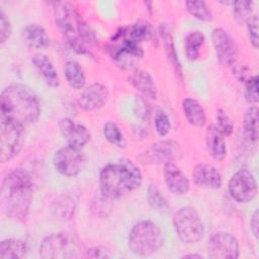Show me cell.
<instances>
[{
    "label": "cell",
    "instance_id": "cell-19",
    "mask_svg": "<svg viewBox=\"0 0 259 259\" xmlns=\"http://www.w3.org/2000/svg\"><path fill=\"white\" fill-rule=\"evenodd\" d=\"M32 64L48 86L56 88L60 85L57 70L48 56L41 53L35 54L32 58Z\"/></svg>",
    "mask_w": 259,
    "mask_h": 259
},
{
    "label": "cell",
    "instance_id": "cell-29",
    "mask_svg": "<svg viewBox=\"0 0 259 259\" xmlns=\"http://www.w3.org/2000/svg\"><path fill=\"white\" fill-rule=\"evenodd\" d=\"M243 127L246 137L251 142H256L258 140V107L256 105H251L246 110L243 117Z\"/></svg>",
    "mask_w": 259,
    "mask_h": 259
},
{
    "label": "cell",
    "instance_id": "cell-21",
    "mask_svg": "<svg viewBox=\"0 0 259 259\" xmlns=\"http://www.w3.org/2000/svg\"><path fill=\"white\" fill-rule=\"evenodd\" d=\"M22 36L25 44L32 49L45 50L51 44L50 36L46 29L38 24H29L25 26L22 31Z\"/></svg>",
    "mask_w": 259,
    "mask_h": 259
},
{
    "label": "cell",
    "instance_id": "cell-3",
    "mask_svg": "<svg viewBox=\"0 0 259 259\" xmlns=\"http://www.w3.org/2000/svg\"><path fill=\"white\" fill-rule=\"evenodd\" d=\"M143 182L140 168L131 160L122 159L105 165L99 173V186L103 196L115 199L138 189Z\"/></svg>",
    "mask_w": 259,
    "mask_h": 259
},
{
    "label": "cell",
    "instance_id": "cell-43",
    "mask_svg": "<svg viewBox=\"0 0 259 259\" xmlns=\"http://www.w3.org/2000/svg\"><path fill=\"white\" fill-rule=\"evenodd\" d=\"M182 258H201V256L198 254H186L182 256Z\"/></svg>",
    "mask_w": 259,
    "mask_h": 259
},
{
    "label": "cell",
    "instance_id": "cell-1",
    "mask_svg": "<svg viewBox=\"0 0 259 259\" xmlns=\"http://www.w3.org/2000/svg\"><path fill=\"white\" fill-rule=\"evenodd\" d=\"M32 199V181L23 169L11 171L2 181L1 206L4 213L19 222L25 221Z\"/></svg>",
    "mask_w": 259,
    "mask_h": 259
},
{
    "label": "cell",
    "instance_id": "cell-30",
    "mask_svg": "<svg viewBox=\"0 0 259 259\" xmlns=\"http://www.w3.org/2000/svg\"><path fill=\"white\" fill-rule=\"evenodd\" d=\"M103 136L106 139V141L111 145L120 149L125 147V139L115 122L109 120L104 123Z\"/></svg>",
    "mask_w": 259,
    "mask_h": 259
},
{
    "label": "cell",
    "instance_id": "cell-27",
    "mask_svg": "<svg viewBox=\"0 0 259 259\" xmlns=\"http://www.w3.org/2000/svg\"><path fill=\"white\" fill-rule=\"evenodd\" d=\"M205 40L204 34L199 30L191 31L185 37L184 52L188 61L194 62L200 56V49Z\"/></svg>",
    "mask_w": 259,
    "mask_h": 259
},
{
    "label": "cell",
    "instance_id": "cell-16",
    "mask_svg": "<svg viewBox=\"0 0 259 259\" xmlns=\"http://www.w3.org/2000/svg\"><path fill=\"white\" fill-rule=\"evenodd\" d=\"M191 178L197 186L208 189H218L223 183L222 175L217 168L205 163L197 164L193 168Z\"/></svg>",
    "mask_w": 259,
    "mask_h": 259
},
{
    "label": "cell",
    "instance_id": "cell-25",
    "mask_svg": "<svg viewBox=\"0 0 259 259\" xmlns=\"http://www.w3.org/2000/svg\"><path fill=\"white\" fill-rule=\"evenodd\" d=\"M64 75L68 84L75 90H81L85 87L86 76L82 66L74 60L67 61L64 65Z\"/></svg>",
    "mask_w": 259,
    "mask_h": 259
},
{
    "label": "cell",
    "instance_id": "cell-12",
    "mask_svg": "<svg viewBox=\"0 0 259 259\" xmlns=\"http://www.w3.org/2000/svg\"><path fill=\"white\" fill-rule=\"evenodd\" d=\"M181 154L182 151L178 143L164 140L151 145L150 149L142 155V157H144L142 160L144 163L165 164L167 162H174L175 160L179 159Z\"/></svg>",
    "mask_w": 259,
    "mask_h": 259
},
{
    "label": "cell",
    "instance_id": "cell-10",
    "mask_svg": "<svg viewBox=\"0 0 259 259\" xmlns=\"http://www.w3.org/2000/svg\"><path fill=\"white\" fill-rule=\"evenodd\" d=\"M85 162L86 157L81 152V149L71 146H65L59 149L53 159L55 169L66 177L77 176L84 168Z\"/></svg>",
    "mask_w": 259,
    "mask_h": 259
},
{
    "label": "cell",
    "instance_id": "cell-35",
    "mask_svg": "<svg viewBox=\"0 0 259 259\" xmlns=\"http://www.w3.org/2000/svg\"><path fill=\"white\" fill-rule=\"evenodd\" d=\"M154 125L160 137H166L171 131V122L168 115L162 109H157L154 116Z\"/></svg>",
    "mask_w": 259,
    "mask_h": 259
},
{
    "label": "cell",
    "instance_id": "cell-39",
    "mask_svg": "<svg viewBox=\"0 0 259 259\" xmlns=\"http://www.w3.org/2000/svg\"><path fill=\"white\" fill-rule=\"evenodd\" d=\"M12 27L11 23L6 16V14L3 12V10L0 11V42L4 44L11 35Z\"/></svg>",
    "mask_w": 259,
    "mask_h": 259
},
{
    "label": "cell",
    "instance_id": "cell-36",
    "mask_svg": "<svg viewBox=\"0 0 259 259\" xmlns=\"http://www.w3.org/2000/svg\"><path fill=\"white\" fill-rule=\"evenodd\" d=\"M245 100L250 104H256L259 100L258 95V76H250L246 79L244 89Z\"/></svg>",
    "mask_w": 259,
    "mask_h": 259
},
{
    "label": "cell",
    "instance_id": "cell-17",
    "mask_svg": "<svg viewBox=\"0 0 259 259\" xmlns=\"http://www.w3.org/2000/svg\"><path fill=\"white\" fill-rule=\"evenodd\" d=\"M164 180L167 188L174 194H184L188 192L190 183L186 175L174 162H167L164 164L163 170Z\"/></svg>",
    "mask_w": 259,
    "mask_h": 259
},
{
    "label": "cell",
    "instance_id": "cell-8",
    "mask_svg": "<svg viewBox=\"0 0 259 259\" xmlns=\"http://www.w3.org/2000/svg\"><path fill=\"white\" fill-rule=\"evenodd\" d=\"M24 143V126L0 116V161L6 163L18 155Z\"/></svg>",
    "mask_w": 259,
    "mask_h": 259
},
{
    "label": "cell",
    "instance_id": "cell-23",
    "mask_svg": "<svg viewBox=\"0 0 259 259\" xmlns=\"http://www.w3.org/2000/svg\"><path fill=\"white\" fill-rule=\"evenodd\" d=\"M182 110L189 124L201 127L206 122V115L201 104L193 98L186 97L182 100Z\"/></svg>",
    "mask_w": 259,
    "mask_h": 259
},
{
    "label": "cell",
    "instance_id": "cell-33",
    "mask_svg": "<svg viewBox=\"0 0 259 259\" xmlns=\"http://www.w3.org/2000/svg\"><path fill=\"white\" fill-rule=\"evenodd\" d=\"M233 6V13L236 20L240 23L246 22L252 17L253 11V2L248 0L235 1Z\"/></svg>",
    "mask_w": 259,
    "mask_h": 259
},
{
    "label": "cell",
    "instance_id": "cell-6",
    "mask_svg": "<svg viewBox=\"0 0 259 259\" xmlns=\"http://www.w3.org/2000/svg\"><path fill=\"white\" fill-rule=\"evenodd\" d=\"M173 226L177 237L184 243H197L204 233L200 215L192 206L180 207L173 215Z\"/></svg>",
    "mask_w": 259,
    "mask_h": 259
},
{
    "label": "cell",
    "instance_id": "cell-7",
    "mask_svg": "<svg viewBox=\"0 0 259 259\" xmlns=\"http://www.w3.org/2000/svg\"><path fill=\"white\" fill-rule=\"evenodd\" d=\"M81 246L69 234L54 233L40 243L38 254L44 259L76 258L81 255Z\"/></svg>",
    "mask_w": 259,
    "mask_h": 259
},
{
    "label": "cell",
    "instance_id": "cell-22",
    "mask_svg": "<svg viewBox=\"0 0 259 259\" xmlns=\"http://www.w3.org/2000/svg\"><path fill=\"white\" fill-rule=\"evenodd\" d=\"M159 34L162 38L166 55H167L172 67H173V70H174L175 74L177 75V77L182 81L183 80L182 68H181V64H180V61L178 59V56L176 54V49H175V46H174L173 36L171 34V31H170L169 27L165 23H161V25L159 27Z\"/></svg>",
    "mask_w": 259,
    "mask_h": 259
},
{
    "label": "cell",
    "instance_id": "cell-42",
    "mask_svg": "<svg viewBox=\"0 0 259 259\" xmlns=\"http://www.w3.org/2000/svg\"><path fill=\"white\" fill-rule=\"evenodd\" d=\"M250 229L251 232L253 233L255 238H258V229H259V214H258V209H255L253 214L251 215L250 220Z\"/></svg>",
    "mask_w": 259,
    "mask_h": 259
},
{
    "label": "cell",
    "instance_id": "cell-41",
    "mask_svg": "<svg viewBox=\"0 0 259 259\" xmlns=\"http://www.w3.org/2000/svg\"><path fill=\"white\" fill-rule=\"evenodd\" d=\"M87 256L90 258H108L110 257L109 251L102 246H95L86 251Z\"/></svg>",
    "mask_w": 259,
    "mask_h": 259
},
{
    "label": "cell",
    "instance_id": "cell-26",
    "mask_svg": "<svg viewBox=\"0 0 259 259\" xmlns=\"http://www.w3.org/2000/svg\"><path fill=\"white\" fill-rule=\"evenodd\" d=\"M27 246L18 239H6L0 243V259H15L26 256Z\"/></svg>",
    "mask_w": 259,
    "mask_h": 259
},
{
    "label": "cell",
    "instance_id": "cell-11",
    "mask_svg": "<svg viewBox=\"0 0 259 259\" xmlns=\"http://www.w3.org/2000/svg\"><path fill=\"white\" fill-rule=\"evenodd\" d=\"M206 248L207 256L213 259H236L240 255L238 240L227 232L211 234Z\"/></svg>",
    "mask_w": 259,
    "mask_h": 259
},
{
    "label": "cell",
    "instance_id": "cell-5",
    "mask_svg": "<svg viewBox=\"0 0 259 259\" xmlns=\"http://www.w3.org/2000/svg\"><path fill=\"white\" fill-rule=\"evenodd\" d=\"M163 243L164 239L160 228L149 220L136 223L127 236L130 250L139 256H150L157 253Z\"/></svg>",
    "mask_w": 259,
    "mask_h": 259
},
{
    "label": "cell",
    "instance_id": "cell-4",
    "mask_svg": "<svg viewBox=\"0 0 259 259\" xmlns=\"http://www.w3.org/2000/svg\"><path fill=\"white\" fill-rule=\"evenodd\" d=\"M54 15L57 27L72 50L81 55H91L86 42L93 33L77 10L68 2H55Z\"/></svg>",
    "mask_w": 259,
    "mask_h": 259
},
{
    "label": "cell",
    "instance_id": "cell-37",
    "mask_svg": "<svg viewBox=\"0 0 259 259\" xmlns=\"http://www.w3.org/2000/svg\"><path fill=\"white\" fill-rule=\"evenodd\" d=\"M215 119H217V127L220 130V132L224 135V136H231L232 133L234 132V123L231 119V117L228 115V113L220 108L217 110V114H215Z\"/></svg>",
    "mask_w": 259,
    "mask_h": 259
},
{
    "label": "cell",
    "instance_id": "cell-32",
    "mask_svg": "<svg viewBox=\"0 0 259 259\" xmlns=\"http://www.w3.org/2000/svg\"><path fill=\"white\" fill-rule=\"evenodd\" d=\"M75 206H76V200L74 199V196H71V195L61 196L56 202L55 211L57 212V215H59L60 218L69 220L74 213Z\"/></svg>",
    "mask_w": 259,
    "mask_h": 259
},
{
    "label": "cell",
    "instance_id": "cell-9",
    "mask_svg": "<svg viewBox=\"0 0 259 259\" xmlns=\"http://www.w3.org/2000/svg\"><path fill=\"white\" fill-rule=\"evenodd\" d=\"M228 189L232 198L237 202L247 203L256 197L258 186L252 172L248 169H240L232 175Z\"/></svg>",
    "mask_w": 259,
    "mask_h": 259
},
{
    "label": "cell",
    "instance_id": "cell-18",
    "mask_svg": "<svg viewBox=\"0 0 259 259\" xmlns=\"http://www.w3.org/2000/svg\"><path fill=\"white\" fill-rule=\"evenodd\" d=\"M224 137L215 124L207 126L205 133L206 149L209 156L217 161H223L227 156V146Z\"/></svg>",
    "mask_w": 259,
    "mask_h": 259
},
{
    "label": "cell",
    "instance_id": "cell-31",
    "mask_svg": "<svg viewBox=\"0 0 259 259\" xmlns=\"http://www.w3.org/2000/svg\"><path fill=\"white\" fill-rule=\"evenodd\" d=\"M185 7L193 17L201 21L211 20V11L204 1H186Z\"/></svg>",
    "mask_w": 259,
    "mask_h": 259
},
{
    "label": "cell",
    "instance_id": "cell-2",
    "mask_svg": "<svg viewBox=\"0 0 259 259\" xmlns=\"http://www.w3.org/2000/svg\"><path fill=\"white\" fill-rule=\"evenodd\" d=\"M0 112V116L10 118L25 126L38 119L39 101L28 86L20 83L11 84L1 93Z\"/></svg>",
    "mask_w": 259,
    "mask_h": 259
},
{
    "label": "cell",
    "instance_id": "cell-20",
    "mask_svg": "<svg viewBox=\"0 0 259 259\" xmlns=\"http://www.w3.org/2000/svg\"><path fill=\"white\" fill-rule=\"evenodd\" d=\"M130 82L145 97L153 100L157 98V88L149 72L136 69L130 76Z\"/></svg>",
    "mask_w": 259,
    "mask_h": 259
},
{
    "label": "cell",
    "instance_id": "cell-40",
    "mask_svg": "<svg viewBox=\"0 0 259 259\" xmlns=\"http://www.w3.org/2000/svg\"><path fill=\"white\" fill-rule=\"evenodd\" d=\"M135 113L141 119H145L149 115V108H148V106L146 104V101L143 98H141V97L136 99Z\"/></svg>",
    "mask_w": 259,
    "mask_h": 259
},
{
    "label": "cell",
    "instance_id": "cell-38",
    "mask_svg": "<svg viewBox=\"0 0 259 259\" xmlns=\"http://www.w3.org/2000/svg\"><path fill=\"white\" fill-rule=\"evenodd\" d=\"M258 16L252 15V17L247 21V27H248V34H249V39L251 45L254 47V49L258 48V42H259V35H258Z\"/></svg>",
    "mask_w": 259,
    "mask_h": 259
},
{
    "label": "cell",
    "instance_id": "cell-34",
    "mask_svg": "<svg viewBox=\"0 0 259 259\" xmlns=\"http://www.w3.org/2000/svg\"><path fill=\"white\" fill-rule=\"evenodd\" d=\"M147 200L149 205L156 210H165L168 208L166 199L155 185L149 186L147 190Z\"/></svg>",
    "mask_w": 259,
    "mask_h": 259
},
{
    "label": "cell",
    "instance_id": "cell-14",
    "mask_svg": "<svg viewBox=\"0 0 259 259\" xmlns=\"http://www.w3.org/2000/svg\"><path fill=\"white\" fill-rule=\"evenodd\" d=\"M109 97L107 87L101 83L95 82L83 88L78 97V105L85 111H96L104 106Z\"/></svg>",
    "mask_w": 259,
    "mask_h": 259
},
{
    "label": "cell",
    "instance_id": "cell-13",
    "mask_svg": "<svg viewBox=\"0 0 259 259\" xmlns=\"http://www.w3.org/2000/svg\"><path fill=\"white\" fill-rule=\"evenodd\" d=\"M212 46L221 64L234 66L237 57V47L232 35L224 28L217 27L211 33Z\"/></svg>",
    "mask_w": 259,
    "mask_h": 259
},
{
    "label": "cell",
    "instance_id": "cell-28",
    "mask_svg": "<svg viewBox=\"0 0 259 259\" xmlns=\"http://www.w3.org/2000/svg\"><path fill=\"white\" fill-rule=\"evenodd\" d=\"M127 38L140 44L144 40H153L155 37V31L153 26L144 19L138 20L128 29H126Z\"/></svg>",
    "mask_w": 259,
    "mask_h": 259
},
{
    "label": "cell",
    "instance_id": "cell-24",
    "mask_svg": "<svg viewBox=\"0 0 259 259\" xmlns=\"http://www.w3.org/2000/svg\"><path fill=\"white\" fill-rule=\"evenodd\" d=\"M144 52L141 45L130 38H124L121 45L112 50V58L121 65H125L130 59L142 58Z\"/></svg>",
    "mask_w": 259,
    "mask_h": 259
},
{
    "label": "cell",
    "instance_id": "cell-15",
    "mask_svg": "<svg viewBox=\"0 0 259 259\" xmlns=\"http://www.w3.org/2000/svg\"><path fill=\"white\" fill-rule=\"evenodd\" d=\"M59 128L68 146L73 148L82 149L90 140V133L87 127L71 118L64 117L60 119Z\"/></svg>",
    "mask_w": 259,
    "mask_h": 259
}]
</instances>
